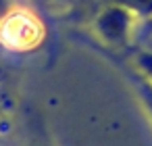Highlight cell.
I'll list each match as a JSON object with an SVG mask.
<instances>
[{
    "label": "cell",
    "instance_id": "3957f363",
    "mask_svg": "<svg viewBox=\"0 0 152 146\" xmlns=\"http://www.w3.org/2000/svg\"><path fill=\"white\" fill-rule=\"evenodd\" d=\"M131 65L140 77H144L146 81L152 84V48L150 46H131Z\"/></svg>",
    "mask_w": 152,
    "mask_h": 146
},
{
    "label": "cell",
    "instance_id": "277c9868",
    "mask_svg": "<svg viewBox=\"0 0 152 146\" xmlns=\"http://www.w3.org/2000/svg\"><path fill=\"white\" fill-rule=\"evenodd\" d=\"M115 4L135 13L142 21H148L152 19V0H113Z\"/></svg>",
    "mask_w": 152,
    "mask_h": 146
},
{
    "label": "cell",
    "instance_id": "7a4b0ae2",
    "mask_svg": "<svg viewBox=\"0 0 152 146\" xmlns=\"http://www.w3.org/2000/svg\"><path fill=\"white\" fill-rule=\"evenodd\" d=\"M42 36H44L42 23L25 11H15L0 23V40L9 48L17 50L34 48L40 44Z\"/></svg>",
    "mask_w": 152,
    "mask_h": 146
},
{
    "label": "cell",
    "instance_id": "6da1fadb",
    "mask_svg": "<svg viewBox=\"0 0 152 146\" xmlns=\"http://www.w3.org/2000/svg\"><path fill=\"white\" fill-rule=\"evenodd\" d=\"M142 23L144 21L135 13H131V11H127V9L119 7V4H113L108 11H104L100 15L96 25H98V32L102 34V38L106 42H110L115 48L129 50L133 46L131 38H133L135 29Z\"/></svg>",
    "mask_w": 152,
    "mask_h": 146
},
{
    "label": "cell",
    "instance_id": "5b68a950",
    "mask_svg": "<svg viewBox=\"0 0 152 146\" xmlns=\"http://www.w3.org/2000/svg\"><path fill=\"white\" fill-rule=\"evenodd\" d=\"M150 27H152V23H150Z\"/></svg>",
    "mask_w": 152,
    "mask_h": 146
}]
</instances>
